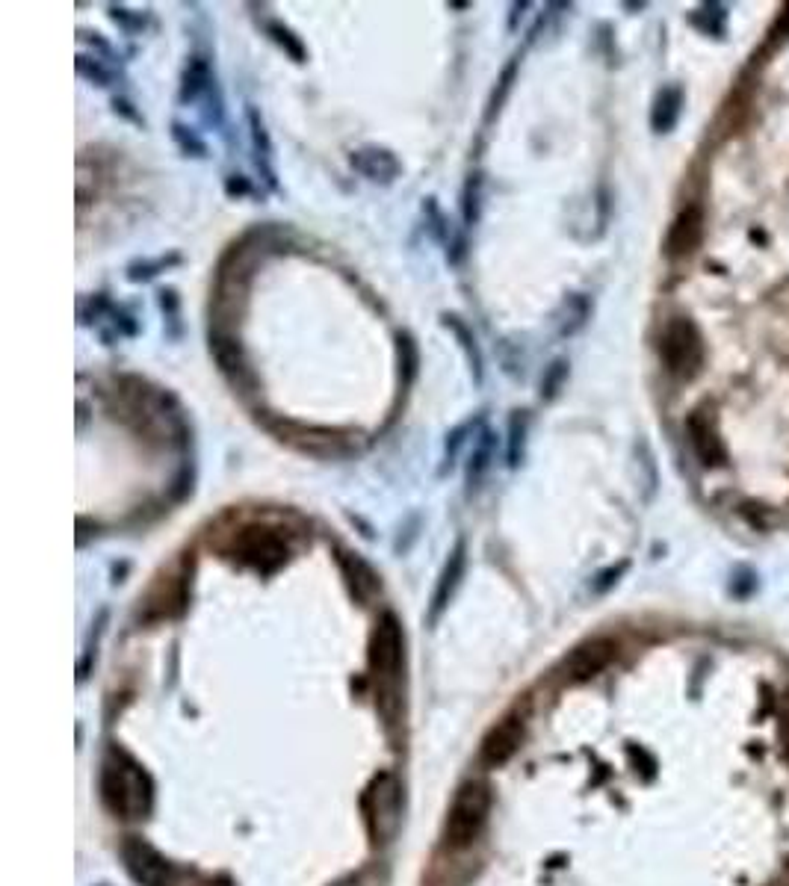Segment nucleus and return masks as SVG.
<instances>
[{"label":"nucleus","instance_id":"nucleus-22","mask_svg":"<svg viewBox=\"0 0 789 886\" xmlns=\"http://www.w3.org/2000/svg\"><path fill=\"white\" fill-rule=\"evenodd\" d=\"M482 190H485L482 172L467 175L464 190H461V222H464V228H476L479 225V216H482Z\"/></svg>","mask_w":789,"mask_h":886},{"label":"nucleus","instance_id":"nucleus-10","mask_svg":"<svg viewBox=\"0 0 789 886\" xmlns=\"http://www.w3.org/2000/svg\"><path fill=\"white\" fill-rule=\"evenodd\" d=\"M701 234H704V216H701V207H686L668 228V237H665V252L668 257H686L698 249L701 243Z\"/></svg>","mask_w":789,"mask_h":886},{"label":"nucleus","instance_id":"nucleus-19","mask_svg":"<svg viewBox=\"0 0 789 886\" xmlns=\"http://www.w3.org/2000/svg\"><path fill=\"white\" fill-rule=\"evenodd\" d=\"M485 414H476V417H467L464 423H459L456 429H450L447 441H444V464H441V473L438 476H447V470L456 467V458L461 455V446L470 441L473 435H479L485 426Z\"/></svg>","mask_w":789,"mask_h":886},{"label":"nucleus","instance_id":"nucleus-7","mask_svg":"<svg viewBox=\"0 0 789 886\" xmlns=\"http://www.w3.org/2000/svg\"><path fill=\"white\" fill-rule=\"evenodd\" d=\"M210 352H213V358L219 364V373L228 379V384H234L240 393H249L255 387V373H252V367L246 361L243 346L234 337H228L222 331H213L210 334Z\"/></svg>","mask_w":789,"mask_h":886},{"label":"nucleus","instance_id":"nucleus-23","mask_svg":"<svg viewBox=\"0 0 789 886\" xmlns=\"http://www.w3.org/2000/svg\"><path fill=\"white\" fill-rule=\"evenodd\" d=\"M444 325L456 334V340L461 343V349H464V355H467V361H470V370H473V379L476 384L482 381V352H479V346H476V337H473V331L461 322L459 317H453V314H444Z\"/></svg>","mask_w":789,"mask_h":886},{"label":"nucleus","instance_id":"nucleus-33","mask_svg":"<svg viewBox=\"0 0 789 886\" xmlns=\"http://www.w3.org/2000/svg\"><path fill=\"white\" fill-rule=\"evenodd\" d=\"M113 107H116V113H122L128 122H133V125H145V119H142V116L133 110L131 101H125V98H116V101H113Z\"/></svg>","mask_w":789,"mask_h":886},{"label":"nucleus","instance_id":"nucleus-27","mask_svg":"<svg viewBox=\"0 0 789 886\" xmlns=\"http://www.w3.org/2000/svg\"><path fill=\"white\" fill-rule=\"evenodd\" d=\"M175 263H181L178 254H172V257H157V260H133L131 266H128V281H151L154 275L166 272V269L175 266Z\"/></svg>","mask_w":789,"mask_h":886},{"label":"nucleus","instance_id":"nucleus-29","mask_svg":"<svg viewBox=\"0 0 789 886\" xmlns=\"http://www.w3.org/2000/svg\"><path fill=\"white\" fill-rule=\"evenodd\" d=\"M172 139H175V145H178L187 157H207V145H204V139L198 136L193 127L175 122V125H172Z\"/></svg>","mask_w":789,"mask_h":886},{"label":"nucleus","instance_id":"nucleus-18","mask_svg":"<svg viewBox=\"0 0 789 886\" xmlns=\"http://www.w3.org/2000/svg\"><path fill=\"white\" fill-rule=\"evenodd\" d=\"M680 110H683V89H680V86H665L657 98H654V107H651V127H654L657 133H668L671 127L677 125Z\"/></svg>","mask_w":789,"mask_h":886},{"label":"nucleus","instance_id":"nucleus-17","mask_svg":"<svg viewBox=\"0 0 789 886\" xmlns=\"http://www.w3.org/2000/svg\"><path fill=\"white\" fill-rule=\"evenodd\" d=\"M216 77H213V68L207 63V57H190V63L184 68V77H181V104H196L201 95H207L213 89Z\"/></svg>","mask_w":789,"mask_h":886},{"label":"nucleus","instance_id":"nucleus-25","mask_svg":"<svg viewBox=\"0 0 789 886\" xmlns=\"http://www.w3.org/2000/svg\"><path fill=\"white\" fill-rule=\"evenodd\" d=\"M266 36L278 45V48H284V54H290L296 63H305V45H302V39L299 36H293V30L290 27H284V24H278V21H266Z\"/></svg>","mask_w":789,"mask_h":886},{"label":"nucleus","instance_id":"nucleus-6","mask_svg":"<svg viewBox=\"0 0 789 886\" xmlns=\"http://www.w3.org/2000/svg\"><path fill=\"white\" fill-rule=\"evenodd\" d=\"M122 860H125V869L131 875L133 881L139 886H172V866L166 863V857L151 848L148 842L142 839H128L122 845Z\"/></svg>","mask_w":789,"mask_h":886},{"label":"nucleus","instance_id":"nucleus-26","mask_svg":"<svg viewBox=\"0 0 789 886\" xmlns=\"http://www.w3.org/2000/svg\"><path fill=\"white\" fill-rule=\"evenodd\" d=\"M399 364H402V387H411V381L417 379V367H420V352L411 334H399Z\"/></svg>","mask_w":789,"mask_h":886},{"label":"nucleus","instance_id":"nucleus-14","mask_svg":"<svg viewBox=\"0 0 789 886\" xmlns=\"http://www.w3.org/2000/svg\"><path fill=\"white\" fill-rule=\"evenodd\" d=\"M464 565H467V544H464V538H459L456 547H453V553H450V559H447V565L441 570V579H438V588H435V597H432V612H429L432 621H438L441 612L450 606V600H453V594L459 588L461 576H464Z\"/></svg>","mask_w":789,"mask_h":886},{"label":"nucleus","instance_id":"nucleus-5","mask_svg":"<svg viewBox=\"0 0 789 886\" xmlns=\"http://www.w3.org/2000/svg\"><path fill=\"white\" fill-rule=\"evenodd\" d=\"M237 556L243 562H249L252 568L275 570L278 565L287 562L290 547L284 541V535H278V529H266V526H249L243 529V535L237 538Z\"/></svg>","mask_w":789,"mask_h":886},{"label":"nucleus","instance_id":"nucleus-16","mask_svg":"<svg viewBox=\"0 0 789 886\" xmlns=\"http://www.w3.org/2000/svg\"><path fill=\"white\" fill-rule=\"evenodd\" d=\"M337 565L343 570V576H346V582H349V588H352V594L364 603L370 594H376L379 591V576H376V570L370 568L358 553H349V550H337Z\"/></svg>","mask_w":789,"mask_h":886},{"label":"nucleus","instance_id":"nucleus-30","mask_svg":"<svg viewBox=\"0 0 789 886\" xmlns=\"http://www.w3.org/2000/svg\"><path fill=\"white\" fill-rule=\"evenodd\" d=\"M74 68H77V74H80V77H86V80H92V83H98V86H113V80H116V74H113L107 65L98 63V57H95V60H89L86 54H77Z\"/></svg>","mask_w":789,"mask_h":886},{"label":"nucleus","instance_id":"nucleus-21","mask_svg":"<svg viewBox=\"0 0 789 886\" xmlns=\"http://www.w3.org/2000/svg\"><path fill=\"white\" fill-rule=\"evenodd\" d=\"M529 423H532L529 411H512V417H509V429H506V435H509L506 438V464L512 470H518L524 464Z\"/></svg>","mask_w":789,"mask_h":886},{"label":"nucleus","instance_id":"nucleus-3","mask_svg":"<svg viewBox=\"0 0 789 886\" xmlns=\"http://www.w3.org/2000/svg\"><path fill=\"white\" fill-rule=\"evenodd\" d=\"M659 355L665 370L674 379H692L698 376L701 364H704V340L701 331L692 319H671L662 331L659 340Z\"/></svg>","mask_w":789,"mask_h":886},{"label":"nucleus","instance_id":"nucleus-32","mask_svg":"<svg viewBox=\"0 0 789 886\" xmlns=\"http://www.w3.org/2000/svg\"><path fill=\"white\" fill-rule=\"evenodd\" d=\"M110 18H113L116 24H122L128 33H136V30L145 27V18H142V15H131V12L122 9V6H110Z\"/></svg>","mask_w":789,"mask_h":886},{"label":"nucleus","instance_id":"nucleus-15","mask_svg":"<svg viewBox=\"0 0 789 886\" xmlns=\"http://www.w3.org/2000/svg\"><path fill=\"white\" fill-rule=\"evenodd\" d=\"M494 455H497V435L491 429H482L479 438H473V455H470L467 470H464L467 497H473L482 488V482H485V476H488V470L494 464Z\"/></svg>","mask_w":789,"mask_h":886},{"label":"nucleus","instance_id":"nucleus-31","mask_svg":"<svg viewBox=\"0 0 789 886\" xmlns=\"http://www.w3.org/2000/svg\"><path fill=\"white\" fill-rule=\"evenodd\" d=\"M568 302H571V308H574V311H571V319H568V322H562V328H559V334H562V337H571V334H577V331L586 325L589 314H592V305H589V299H586V296H571Z\"/></svg>","mask_w":789,"mask_h":886},{"label":"nucleus","instance_id":"nucleus-20","mask_svg":"<svg viewBox=\"0 0 789 886\" xmlns=\"http://www.w3.org/2000/svg\"><path fill=\"white\" fill-rule=\"evenodd\" d=\"M246 119H249V127H252V142H255V163L263 172L266 184L275 190V169H272V142H269V133L263 127V119L258 116L255 107L246 110Z\"/></svg>","mask_w":789,"mask_h":886},{"label":"nucleus","instance_id":"nucleus-8","mask_svg":"<svg viewBox=\"0 0 789 886\" xmlns=\"http://www.w3.org/2000/svg\"><path fill=\"white\" fill-rule=\"evenodd\" d=\"M524 739V712H509L482 742V762L488 768H500L503 762L512 760V754L518 751Z\"/></svg>","mask_w":789,"mask_h":886},{"label":"nucleus","instance_id":"nucleus-28","mask_svg":"<svg viewBox=\"0 0 789 886\" xmlns=\"http://www.w3.org/2000/svg\"><path fill=\"white\" fill-rule=\"evenodd\" d=\"M565 379H568V361L559 358V361H553V364L544 370V379H541V399H544V402H553V399L559 396V390H562Z\"/></svg>","mask_w":789,"mask_h":886},{"label":"nucleus","instance_id":"nucleus-9","mask_svg":"<svg viewBox=\"0 0 789 886\" xmlns=\"http://www.w3.org/2000/svg\"><path fill=\"white\" fill-rule=\"evenodd\" d=\"M615 656V641L609 638H594V641H586L580 644L568 659H565V671L574 683H583V680H592L594 674H600Z\"/></svg>","mask_w":789,"mask_h":886},{"label":"nucleus","instance_id":"nucleus-1","mask_svg":"<svg viewBox=\"0 0 789 886\" xmlns=\"http://www.w3.org/2000/svg\"><path fill=\"white\" fill-rule=\"evenodd\" d=\"M104 798L122 816H142L151 807V780L148 774L125 757L104 762Z\"/></svg>","mask_w":789,"mask_h":886},{"label":"nucleus","instance_id":"nucleus-12","mask_svg":"<svg viewBox=\"0 0 789 886\" xmlns=\"http://www.w3.org/2000/svg\"><path fill=\"white\" fill-rule=\"evenodd\" d=\"M352 169L361 172L364 178L376 181V184H394L396 178L402 175V166H399V160L394 157V151L379 148V145L358 148L352 154Z\"/></svg>","mask_w":789,"mask_h":886},{"label":"nucleus","instance_id":"nucleus-24","mask_svg":"<svg viewBox=\"0 0 789 886\" xmlns=\"http://www.w3.org/2000/svg\"><path fill=\"white\" fill-rule=\"evenodd\" d=\"M518 65H521V57H512L509 65L503 68V74L497 77V86H494V92H491V98H488V110H485V125H491L494 122V116L503 110V104H506V98H509V92H512V86H515V77H518Z\"/></svg>","mask_w":789,"mask_h":886},{"label":"nucleus","instance_id":"nucleus-34","mask_svg":"<svg viewBox=\"0 0 789 886\" xmlns=\"http://www.w3.org/2000/svg\"><path fill=\"white\" fill-rule=\"evenodd\" d=\"M225 192H228V195H249V192H252V184H249L243 175H231L228 184H225Z\"/></svg>","mask_w":789,"mask_h":886},{"label":"nucleus","instance_id":"nucleus-13","mask_svg":"<svg viewBox=\"0 0 789 886\" xmlns=\"http://www.w3.org/2000/svg\"><path fill=\"white\" fill-rule=\"evenodd\" d=\"M686 432H689V443H692V449H695V455L701 458L704 467H722L727 461L722 438H719L716 426L704 414H692L686 420Z\"/></svg>","mask_w":789,"mask_h":886},{"label":"nucleus","instance_id":"nucleus-2","mask_svg":"<svg viewBox=\"0 0 789 886\" xmlns=\"http://www.w3.org/2000/svg\"><path fill=\"white\" fill-rule=\"evenodd\" d=\"M488 813H491V792H488V786L479 783V780L464 783L459 792H456V801H453L450 816H447V827H444L447 845L450 848H467V845H473V839L482 833V827L488 822Z\"/></svg>","mask_w":789,"mask_h":886},{"label":"nucleus","instance_id":"nucleus-4","mask_svg":"<svg viewBox=\"0 0 789 886\" xmlns=\"http://www.w3.org/2000/svg\"><path fill=\"white\" fill-rule=\"evenodd\" d=\"M405 656V638L402 624L394 612H385L370 635V668L379 680H396Z\"/></svg>","mask_w":789,"mask_h":886},{"label":"nucleus","instance_id":"nucleus-11","mask_svg":"<svg viewBox=\"0 0 789 886\" xmlns=\"http://www.w3.org/2000/svg\"><path fill=\"white\" fill-rule=\"evenodd\" d=\"M367 801L376 804V807L370 810V822H373L376 836H388V833H394L396 816H399V795H396L394 777H391V774H382V777L373 783Z\"/></svg>","mask_w":789,"mask_h":886}]
</instances>
